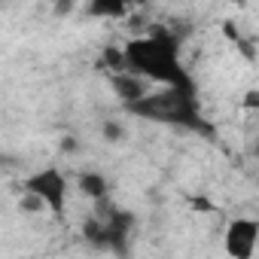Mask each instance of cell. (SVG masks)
Returning a JSON list of instances; mask_svg holds the SVG:
<instances>
[{"mask_svg": "<svg viewBox=\"0 0 259 259\" xmlns=\"http://www.w3.org/2000/svg\"><path fill=\"white\" fill-rule=\"evenodd\" d=\"M125 64L128 70H135L141 76H147L153 85H165V89H192L183 64H180V52L171 34L165 31H153L144 37H135L125 43Z\"/></svg>", "mask_w": 259, "mask_h": 259, "instance_id": "cell-1", "label": "cell"}, {"mask_svg": "<svg viewBox=\"0 0 259 259\" xmlns=\"http://www.w3.org/2000/svg\"><path fill=\"white\" fill-rule=\"evenodd\" d=\"M128 113L150 116V119H159V122H174V125H195L198 122L192 89H162V92H153L147 101L128 107Z\"/></svg>", "mask_w": 259, "mask_h": 259, "instance_id": "cell-2", "label": "cell"}, {"mask_svg": "<svg viewBox=\"0 0 259 259\" xmlns=\"http://www.w3.org/2000/svg\"><path fill=\"white\" fill-rule=\"evenodd\" d=\"M22 195L37 198L49 217H64L70 201V177L55 165L37 168L28 177H22Z\"/></svg>", "mask_w": 259, "mask_h": 259, "instance_id": "cell-3", "label": "cell"}, {"mask_svg": "<svg viewBox=\"0 0 259 259\" xmlns=\"http://www.w3.org/2000/svg\"><path fill=\"white\" fill-rule=\"evenodd\" d=\"M223 250L229 259H253L259 250V220L232 217L223 226Z\"/></svg>", "mask_w": 259, "mask_h": 259, "instance_id": "cell-4", "label": "cell"}, {"mask_svg": "<svg viewBox=\"0 0 259 259\" xmlns=\"http://www.w3.org/2000/svg\"><path fill=\"white\" fill-rule=\"evenodd\" d=\"M110 89H113V95L122 101L125 110L135 107V104H141V101H147V98L153 95V82H150L147 76L135 73V70H113V73H110Z\"/></svg>", "mask_w": 259, "mask_h": 259, "instance_id": "cell-5", "label": "cell"}, {"mask_svg": "<svg viewBox=\"0 0 259 259\" xmlns=\"http://www.w3.org/2000/svg\"><path fill=\"white\" fill-rule=\"evenodd\" d=\"M76 189H79V195L92 198L95 204L107 201V195H110V183L101 171H79L76 174Z\"/></svg>", "mask_w": 259, "mask_h": 259, "instance_id": "cell-6", "label": "cell"}, {"mask_svg": "<svg viewBox=\"0 0 259 259\" xmlns=\"http://www.w3.org/2000/svg\"><path fill=\"white\" fill-rule=\"evenodd\" d=\"M101 135H104V141H110V144H122V141H125V128H122V122L107 119V122L101 125Z\"/></svg>", "mask_w": 259, "mask_h": 259, "instance_id": "cell-7", "label": "cell"}, {"mask_svg": "<svg viewBox=\"0 0 259 259\" xmlns=\"http://www.w3.org/2000/svg\"><path fill=\"white\" fill-rule=\"evenodd\" d=\"M89 13H92V16H116V19H122L128 10H125L122 4H92Z\"/></svg>", "mask_w": 259, "mask_h": 259, "instance_id": "cell-8", "label": "cell"}]
</instances>
